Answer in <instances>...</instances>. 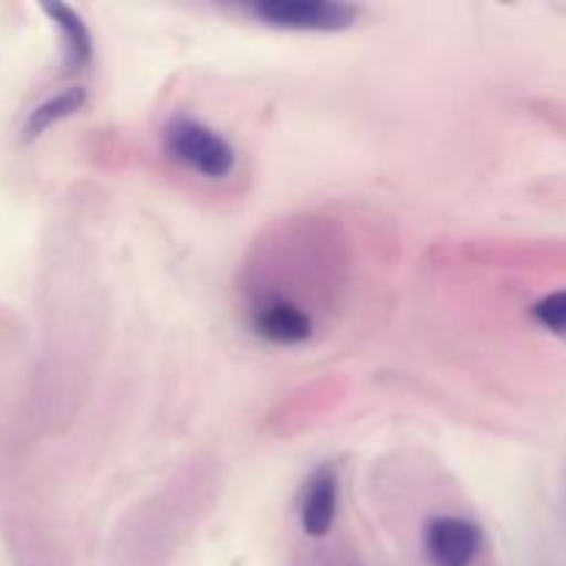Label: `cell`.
<instances>
[{"label":"cell","mask_w":566,"mask_h":566,"mask_svg":"<svg viewBox=\"0 0 566 566\" xmlns=\"http://www.w3.org/2000/svg\"><path fill=\"white\" fill-rule=\"evenodd\" d=\"M164 147L177 164L197 171V175L210 177V180H221V177L232 175L238 164L232 144L221 133H216L213 127L191 119V116H177L166 125Z\"/></svg>","instance_id":"6da1fadb"},{"label":"cell","mask_w":566,"mask_h":566,"mask_svg":"<svg viewBox=\"0 0 566 566\" xmlns=\"http://www.w3.org/2000/svg\"><path fill=\"white\" fill-rule=\"evenodd\" d=\"M340 506V481H337L335 464H321L310 481L304 484L302 506H298V523L302 531L313 539H324L337 520Z\"/></svg>","instance_id":"277c9868"},{"label":"cell","mask_w":566,"mask_h":566,"mask_svg":"<svg viewBox=\"0 0 566 566\" xmlns=\"http://www.w3.org/2000/svg\"><path fill=\"white\" fill-rule=\"evenodd\" d=\"M83 105H86V92H83L81 86L64 88V92L55 94V97H50V99H44V103H39L36 108L31 111L25 127H22V138H25V142H31V138H39L44 130H50L55 122H61V119H66V116L77 114Z\"/></svg>","instance_id":"52a82bcc"},{"label":"cell","mask_w":566,"mask_h":566,"mask_svg":"<svg viewBox=\"0 0 566 566\" xmlns=\"http://www.w3.org/2000/svg\"><path fill=\"white\" fill-rule=\"evenodd\" d=\"M531 315H534L536 324L545 326L547 332L566 337V291L547 293L545 298H539V302L531 307Z\"/></svg>","instance_id":"ba28073f"},{"label":"cell","mask_w":566,"mask_h":566,"mask_svg":"<svg viewBox=\"0 0 566 566\" xmlns=\"http://www.w3.org/2000/svg\"><path fill=\"white\" fill-rule=\"evenodd\" d=\"M252 326L263 340L276 346H298L313 335V318L287 298H269L252 315Z\"/></svg>","instance_id":"5b68a950"},{"label":"cell","mask_w":566,"mask_h":566,"mask_svg":"<svg viewBox=\"0 0 566 566\" xmlns=\"http://www.w3.org/2000/svg\"><path fill=\"white\" fill-rule=\"evenodd\" d=\"M258 22L285 31L337 33L354 25L359 11L337 0H260L249 6Z\"/></svg>","instance_id":"7a4b0ae2"},{"label":"cell","mask_w":566,"mask_h":566,"mask_svg":"<svg viewBox=\"0 0 566 566\" xmlns=\"http://www.w3.org/2000/svg\"><path fill=\"white\" fill-rule=\"evenodd\" d=\"M423 547L434 566H473L484 547V534L473 520L440 514L426 523Z\"/></svg>","instance_id":"3957f363"},{"label":"cell","mask_w":566,"mask_h":566,"mask_svg":"<svg viewBox=\"0 0 566 566\" xmlns=\"http://www.w3.org/2000/svg\"><path fill=\"white\" fill-rule=\"evenodd\" d=\"M44 11L50 14V20L55 22L61 33V42H64V59L70 64V70H83V66L92 64L94 55V42H92V31L83 22V17L77 14L72 6L64 3H48Z\"/></svg>","instance_id":"8992f818"}]
</instances>
